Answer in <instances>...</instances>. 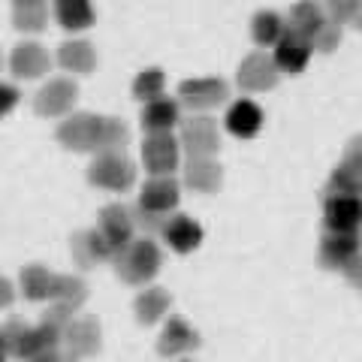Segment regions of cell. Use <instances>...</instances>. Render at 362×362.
I'll list each match as a JSON object with an SVG mask.
<instances>
[{
    "label": "cell",
    "instance_id": "f1b7e54d",
    "mask_svg": "<svg viewBox=\"0 0 362 362\" xmlns=\"http://www.w3.org/2000/svg\"><path fill=\"white\" fill-rule=\"evenodd\" d=\"M54 16H58L61 28L66 30H85L94 25V9L85 0H61L58 6H54Z\"/></svg>",
    "mask_w": 362,
    "mask_h": 362
},
{
    "label": "cell",
    "instance_id": "6da1fadb",
    "mask_svg": "<svg viewBox=\"0 0 362 362\" xmlns=\"http://www.w3.org/2000/svg\"><path fill=\"white\" fill-rule=\"evenodd\" d=\"M115 272L121 281H127V284H145V281H151L157 272H160V263H163V254L160 247L154 245V239L148 235H142V239H133L124 251L115 254Z\"/></svg>",
    "mask_w": 362,
    "mask_h": 362
},
{
    "label": "cell",
    "instance_id": "f35d334b",
    "mask_svg": "<svg viewBox=\"0 0 362 362\" xmlns=\"http://www.w3.org/2000/svg\"><path fill=\"white\" fill-rule=\"evenodd\" d=\"M33 362H76V359H73V356H61L58 350H52V354H45V356L33 359Z\"/></svg>",
    "mask_w": 362,
    "mask_h": 362
},
{
    "label": "cell",
    "instance_id": "7a4b0ae2",
    "mask_svg": "<svg viewBox=\"0 0 362 362\" xmlns=\"http://www.w3.org/2000/svg\"><path fill=\"white\" fill-rule=\"evenodd\" d=\"M0 338H4L9 356L25 359V362H33L54 350V344L42 335L40 326H28L25 320H18V317H13V320H6L0 326Z\"/></svg>",
    "mask_w": 362,
    "mask_h": 362
},
{
    "label": "cell",
    "instance_id": "d590c367",
    "mask_svg": "<svg viewBox=\"0 0 362 362\" xmlns=\"http://www.w3.org/2000/svg\"><path fill=\"white\" fill-rule=\"evenodd\" d=\"M18 100H21V94H18V88H16V85L0 82V118H6L9 112L16 109Z\"/></svg>",
    "mask_w": 362,
    "mask_h": 362
},
{
    "label": "cell",
    "instance_id": "d6a6232c",
    "mask_svg": "<svg viewBox=\"0 0 362 362\" xmlns=\"http://www.w3.org/2000/svg\"><path fill=\"white\" fill-rule=\"evenodd\" d=\"M308 42H311V49H317V52H335L338 42H341V28L332 25V21L326 18V25L317 30Z\"/></svg>",
    "mask_w": 362,
    "mask_h": 362
},
{
    "label": "cell",
    "instance_id": "7402d4cb",
    "mask_svg": "<svg viewBox=\"0 0 362 362\" xmlns=\"http://www.w3.org/2000/svg\"><path fill=\"white\" fill-rule=\"evenodd\" d=\"M58 61H61L64 70H70L76 76H88L97 66V52L90 42L73 40V42H64L58 49Z\"/></svg>",
    "mask_w": 362,
    "mask_h": 362
},
{
    "label": "cell",
    "instance_id": "4316f807",
    "mask_svg": "<svg viewBox=\"0 0 362 362\" xmlns=\"http://www.w3.org/2000/svg\"><path fill=\"white\" fill-rule=\"evenodd\" d=\"M323 25H326V13L317 4H296L293 6V13H290L287 30L299 33V37H305V40H311Z\"/></svg>",
    "mask_w": 362,
    "mask_h": 362
},
{
    "label": "cell",
    "instance_id": "e0dca14e",
    "mask_svg": "<svg viewBox=\"0 0 362 362\" xmlns=\"http://www.w3.org/2000/svg\"><path fill=\"white\" fill-rule=\"evenodd\" d=\"M100 338H103V332H100L97 317H78L70 323L64 341L70 347V356H94L100 350Z\"/></svg>",
    "mask_w": 362,
    "mask_h": 362
},
{
    "label": "cell",
    "instance_id": "9c48e42d",
    "mask_svg": "<svg viewBox=\"0 0 362 362\" xmlns=\"http://www.w3.org/2000/svg\"><path fill=\"white\" fill-rule=\"evenodd\" d=\"M76 97H78V88H76L73 78L58 76V78H49V82L40 88L33 106H37V112L42 118H58V115H66V112L73 109Z\"/></svg>",
    "mask_w": 362,
    "mask_h": 362
},
{
    "label": "cell",
    "instance_id": "d4e9b609",
    "mask_svg": "<svg viewBox=\"0 0 362 362\" xmlns=\"http://www.w3.org/2000/svg\"><path fill=\"white\" fill-rule=\"evenodd\" d=\"M251 33H254V42L263 45V49H275V45L281 42V37L287 33V25L284 18H281L278 13H272V9H259V13L254 16L251 21Z\"/></svg>",
    "mask_w": 362,
    "mask_h": 362
},
{
    "label": "cell",
    "instance_id": "83f0119b",
    "mask_svg": "<svg viewBox=\"0 0 362 362\" xmlns=\"http://www.w3.org/2000/svg\"><path fill=\"white\" fill-rule=\"evenodd\" d=\"M52 287H54V275L45 266L33 263L28 269H21V293L28 299L40 302V299H52Z\"/></svg>",
    "mask_w": 362,
    "mask_h": 362
},
{
    "label": "cell",
    "instance_id": "b9f144b4",
    "mask_svg": "<svg viewBox=\"0 0 362 362\" xmlns=\"http://www.w3.org/2000/svg\"><path fill=\"white\" fill-rule=\"evenodd\" d=\"M354 25H359V28H362V4L356 6V16H354Z\"/></svg>",
    "mask_w": 362,
    "mask_h": 362
},
{
    "label": "cell",
    "instance_id": "4fadbf2b",
    "mask_svg": "<svg viewBox=\"0 0 362 362\" xmlns=\"http://www.w3.org/2000/svg\"><path fill=\"white\" fill-rule=\"evenodd\" d=\"M239 85L245 90H269L278 85V66L266 52H251L239 64Z\"/></svg>",
    "mask_w": 362,
    "mask_h": 362
},
{
    "label": "cell",
    "instance_id": "4dcf8cb0",
    "mask_svg": "<svg viewBox=\"0 0 362 362\" xmlns=\"http://www.w3.org/2000/svg\"><path fill=\"white\" fill-rule=\"evenodd\" d=\"M45 18H49V9L40 0H25V4H16L13 6V21L18 30H42Z\"/></svg>",
    "mask_w": 362,
    "mask_h": 362
},
{
    "label": "cell",
    "instance_id": "74e56055",
    "mask_svg": "<svg viewBox=\"0 0 362 362\" xmlns=\"http://www.w3.org/2000/svg\"><path fill=\"white\" fill-rule=\"evenodd\" d=\"M13 299H16V290H13V284H9V278L0 275V311L9 308V305H13Z\"/></svg>",
    "mask_w": 362,
    "mask_h": 362
},
{
    "label": "cell",
    "instance_id": "60d3db41",
    "mask_svg": "<svg viewBox=\"0 0 362 362\" xmlns=\"http://www.w3.org/2000/svg\"><path fill=\"white\" fill-rule=\"evenodd\" d=\"M6 359H9V350L4 344V338H0V362H6Z\"/></svg>",
    "mask_w": 362,
    "mask_h": 362
},
{
    "label": "cell",
    "instance_id": "836d02e7",
    "mask_svg": "<svg viewBox=\"0 0 362 362\" xmlns=\"http://www.w3.org/2000/svg\"><path fill=\"white\" fill-rule=\"evenodd\" d=\"M133 221H136V226H142V230L148 233V239H151L154 233H163V226H166L169 218H163V214H154V211L142 209V206H136L133 209Z\"/></svg>",
    "mask_w": 362,
    "mask_h": 362
},
{
    "label": "cell",
    "instance_id": "1f68e13d",
    "mask_svg": "<svg viewBox=\"0 0 362 362\" xmlns=\"http://www.w3.org/2000/svg\"><path fill=\"white\" fill-rule=\"evenodd\" d=\"M163 88H166L163 70L151 66V70H142L139 76H136L133 94H136V100H142V103H154V100H160V97H163Z\"/></svg>",
    "mask_w": 362,
    "mask_h": 362
},
{
    "label": "cell",
    "instance_id": "5b68a950",
    "mask_svg": "<svg viewBox=\"0 0 362 362\" xmlns=\"http://www.w3.org/2000/svg\"><path fill=\"white\" fill-rule=\"evenodd\" d=\"M323 221H326V233H359L362 230L359 197L323 190Z\"/></svg>",
    "mask_w": 362,
    "mask_h": 362
},
{
    "label": "cell",
    "instance_id": "8d00e7d4",
    "mask_svg": "<svg viewBox=\"0 0 362 362\" xmlns=\"http://www.w3.org/2000/svg\"><path fill=\"white\" fill-rule=\"evenodd\" d=\"M344 278H347L350 287H356V290L362 293V254L354 257V259H350V263L344 266Z\"/></svg>",
    "mask_w": 362,
    "mask_h": 362
},
{
    "label": "cell",
    "instance_id": "cb8c5ba5",
    "mask_svg": "<svg viewBox=\"0 0 362 362\" xmlns=\"http://www.w3.org/2000/svg\"><path fill=\"white\" fill-rule=\"evenodd\" d=\"M52 299H54V305H61V308H66L73 314V311H78L85 305L88 287H85V281L76 278V275H54Z\"/></svg>",
    "mask_w": 362,
    "mask_h": 362
},
{
    "label": "cell",
    "instance_id": "2e32d148",
    "mask_svg": "<svg viewBox=\"0 0 362 362\" xmlns=\"http://www.w3.org/2000/svg\"><path fill=\"white\" fill-rule=\"evenodd\" d=\"M160 235L175 254H190L202 245V235L206 233H202V226L194 218H187V214H173V218L166 221Z\"/></svg>",
    "mask_w": 362,
    "mask_h": 362
},
{
    "label": "cell",
    "instance_id": "3957f363",
    "mask_svg": "<svg viewBox=\"0 0 362 362\" xmlns=\"http://www.w3.org/2000/svg\"><path fill=\"white\" fill-rule=\"evenodd\" d=\"M88 181L94 187L112 190V194H124V190H130L133 181H136V166L124 151L97 154L94 163L88 169Z\"/></svg>",
    "mask_w": 362,
    "mask_h": 362
},
{
    "label": "cell",
    "instance_id": "ab89813d",
    "mask_svg": "<svg viewBox=\"0 0 362 362\" xmlns=\"http://www.w3.org/2000/svg\"><path fill=\"white\" fill-rule=\"evenodd\" d=\"M347 151H350V154H362V136H356V139L347 142Z\"/></svg>",
    "mask_w": 362,
    "mask_h": 362
},
{
    "label": "cell",
    "instance_id": "8fae6325",
    "mask_svg": "<svg viewBox=\"0 0 362 362\" xmlns=\"http://www.w3.org/2000/svg\"><path fill=\"white\" fill-rule=\"evenodd\" d=\"M178 199H181V185H178V181L173 175H157V178L145 181L139 206L154 211V214H163V218H169V211L178 206Z\"/></svg>",
    "mask_w": 362,
    "mask_h": 362
},
{
    "label": "cell",
    "instance_id": "d6986e66",
    "mask_svg": "<svg viewBox=\"0 0 362 362\" xmlns=\"http://www.w3.org/2000/svg\"><path fill=\"white\" fill-rule=\"evenodd\" d=\"M73 257L78 266L88 269L97 263H106V259H115V251H112V245L103 239L100 230H85L73 239Z\"/></svg>",
    "mask_w": 362,
    "mask_h": 362
},
{
    "label": "cell",
    "instance_id": "603a6c76",
    "mask_svg": "<svg viewBox=\"0 0 362 362\" xmlns=\"http://www.w3.org/2000/svg\"><path fill=\"white\" fill-rule=\"evenodd\" d=\"M185 181L190 190H199V194H214L223 181V169L209 157V160H190Z\"/></svg>",
    "mask_w": 362,
    "mask_h": 362
},
{
    "label": "cell",
    "instance_id": "52a82bcc",
    "mask_svg": "<svg viewBox=\"0 0 362 362\" xmlns=\"http://www.w3.org/2000/svg\"><path fill=\"white\" fill-rule=\"evenodd\" d=\"M181 157V145L173 133H148L142 145V160L145 169L151 173V178L157 175H173Z\"/></svg>",
    "mask_w": 362,
    "mask_h": 362
},
{
    "label": "cell",
    "instance_id": "f6af8a7d",
    "mask_svg": "<svg viewBox=\"0 0 362 362\" xmlns=\"http://www.w3.org/2000/svg\"><path fill=\"white\" fill-rule=\"evenodd\" d=\"M185 362H187V359H185Z\"/></svg>",
    "mask_w": 362,
    "mask_h": 362
},
{
    "label": "cell",
    "instance_id": "f546056e",
    "mask_svg": "<svg viewBox=\"0 0 362 362\" xmlns=\"http://www.w3.org/2000/svg\"><path fill=\"white\" fill-rule=\"evenodd\" d=\"M130 142V130L121 118H103L100 127V142H97V154H115L124 145Z\"/></svg>",
    "mask_w": 362,
    "mask_h": 362
},
{
    "label": "cell",
    "instance_id": "277c9868",
    "mask_svg": "<svg viewBox=\"0 0 362 362\" xmlns=\"http://www.w3.org/2000/svg\"><path fill=\"white\" fill-rule=\"evenodd\" d=\"M230 100V85L218 76L187 78L178 85V103H185L190 112H209Z\"/></svg>",
    "mask_w": 362,
    "mask_h": 362
},
{
    "label": "cell",
    "instance_id": "44dd1931",
    "mask_svg": "<svg viewBox=\"0 0 362 362\" xmlns=\"http://www.w3.org/2000/svg\"><path fill=\"white\" fill-rule=\"evenodd\" d=\"M181 118V103L178 100L160 97L154 103H145L142 109V127L148 133H169Z\"/></svg>",
    "mask_w": 362,
    "mask_h": 362
},
{
    "label": "cell",
    "instance_id": "ffe728a7",
    "mask_svg": "<svg viewBox=\"0 0 362 362\" xmlns=\"http://www.w3.org/2000/svg\"><path fill=\"white\" fill-rule=\"evenodd\" d=\"M226 130L233 136H239V139H251V136L259 133L263 127V109H259L254 100H235L226 112Z\"/></svg>",
    "mask_w": 362,
    "mask_h": 362
},
{
    "label": "cell",
    "instance_id": "ee69618b",
    "mask_svg": "<svg viewBox=\"0 0 362 362\" xmlns=\"http://www.w3.org/2000/svg\"><path fill=\"white\" fill-rule=\"evenodd\" d=\"M0 64H4V58H0Z\"/></svg>",
    "mask_w": 362,
    "mask_h": 362
},
{
    "label": "cell",
    "instance_id": "7c38bea8",
    "mask_svg": "<svg viewBox=\"0 0 362 362\" xmlns=\"http://www.w3.org/2000/svg\"><path fill=\"white\" fill-rule=\"evenodd\" d=\"M362 254V235L359 233H326L320 242V263L326 269H341L354 257Z\"/></svg>",
    "mask_w": 362,
    "mask_h": 362
},
{
    "label": "cell",
    "instance_id": "ba28073f",
    "mask_svg": "<svg viewBox=\"0 0 362 362\" xmlns=\"http://www.w3.org/2000/svg\"><path fill=\"white\" fill-rule=\"evenodd\" d=\"M181 145L187 148L190 160H209L211 154H218L221 148V133L218 124L211 118H190L181 127Z\"/></svg>",
    "mask_w": 362,
    "mask_h": 362
},
{
    "label": "cell",
    "instance_id": "7bdbcfd3",
    "mask_svg": "<svg viewBox=\"0 0 362 362\" xmlns=\"http://www.w3.org/2000/svg\"><path fill=\"white\" fill-rule=\"evenodd\" d=\"M359 202H362V194H359Z\"/></svg>",
    "mask_w": 362,
    "mask_h": 362
},
{
    "label": "cell",
    "instance_id": "ac0fdd59",
    "mask_svg": "<svg viewBox=\"0 0 362 362\" xmlns=\"http://www.w3.org/2000/svg\"><path fill=\"white\" fill-rule=\"evenodd\" d=\"M9 66H13V73L18 78H40V76L49 73L52 58L40 42H21V45H16L13 58H9Z\"/></svg>",
    "mask_w": 362,
    "mask_h": 362
},
{
    "label": "cell",
    "instance_id": "e575fe53",
    "mask_svg": "<svg viewBox=\"0 0 362 362\" xmlns=\"http://www.w3.org/2000/svg\"><path fill=\"white\" fill-rule=\"evenodd\" d=\"M356 0H335V4H329L326 6V16H329V21L332 25H347V21H354V16H356Z\"/></svg>",
    "mask_w": 362,
    "mask_h": 362
},
{
    "label": "cell",
    "instance_id": "30bf717a",
    "mask_svg": "<svg viewBox=\"0 0 362 362\" xmlns=\"http://www.w3.org/2000/svg\"><path fill=\"white\" fill-rule=\"evenodd\" d=\"M100 233H103V239L112 245V251H124L130 242H133V230H136V221H133V209L121 206V202H112L100 211Z\"/></svg>",
    "mask_w": 362,
    "mask_h": 362
},
{
    "label": "cell",
    "instance_id": "5bb4252c",
    "mask_svg": "<svg viewBox=\"0 0 362 362\" xmlns=\"http://www.w3.org/2000/svg\"><path fill=\"white\" fill-rule=\"evenodd\" d=\"M311 42L305 40V37H299V33H293V30H287L284 37H281V42L275 45V52H272V61H275V66H278V73H302L305 66H308V61H311Z\"/></svg>",
    "mask_w": 362,
    "mask_h": 362
},
{
    "label": "cell",
    "instance_id": "9a60e30c",
    "mask_svg": "<svg viewBox=\"0 0 362 362\" xmlns=\"http://www.w3.org/2000/svg\"><path fill=\"white\" fill-rule=\"evenodd\" d=\"M199 347V332L190 326L185 317H169V323L163 326L160 341H157V350L160 356H178V354H190V350Z\"/></svg>",
    "mask_w": 362,
    "mask_h": 362
},
{
    "label": "cell",
    "instance_id": "8992f818",
    "mask_svg": "<svg viewBox=\"0 0 362 362\" xmlns=\"http://www.w3.org/2000/svg\"><path fill=\"white\" fill-rule=\"evenodd\" d=\"M100 127H103V115L76 112L58 127V142L70 151H97Z\"/></svg>",
    "mask_w": 362,
    "mask_h": 362
},
{
    "label": "cell",
    "instance_id": "484cf974",
    "mask_svg": "<svg viewBox=\"0 0 362 362\" xmlns=\"http://www.w3.org/2000/svg\"><path fill=\"white\" fill-rule=\"evenodd\" d=\"M169 305H173V299H169V293L163 287H148L145 293H139L136 296V317H139V323H157L160 317L169 311Z\"/></svg>",
    "mask_w": 362,
    "mask_h": 362
}]
</instances>
